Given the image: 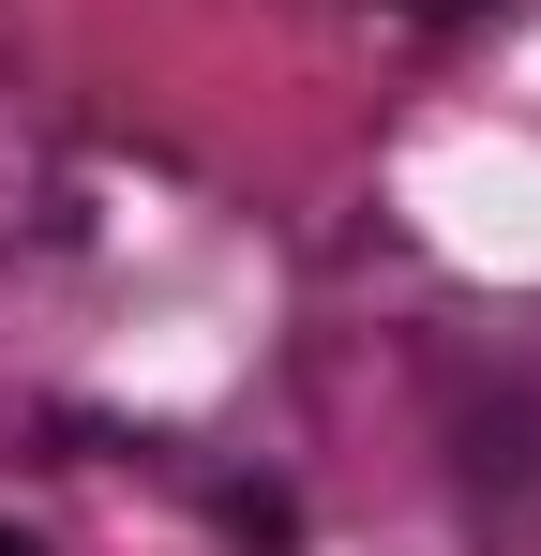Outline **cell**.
I'll use <instances>...</instances> for the list:
<instances>
[{
	"label": "cell",
	"instance_id": "1",
	"mask_svg": "<svg viewBox=\"0 0 541 556\" xmlns=\"http://www.w3.org/2000/svg\"><path fill=\"white\" fill-rule=\"evenodd\" d=\"M0 556H46V542H30V527H0Z\"/></svg>",
	"mask_w": 541,
	"mask_h": 556
}]
</instances>
